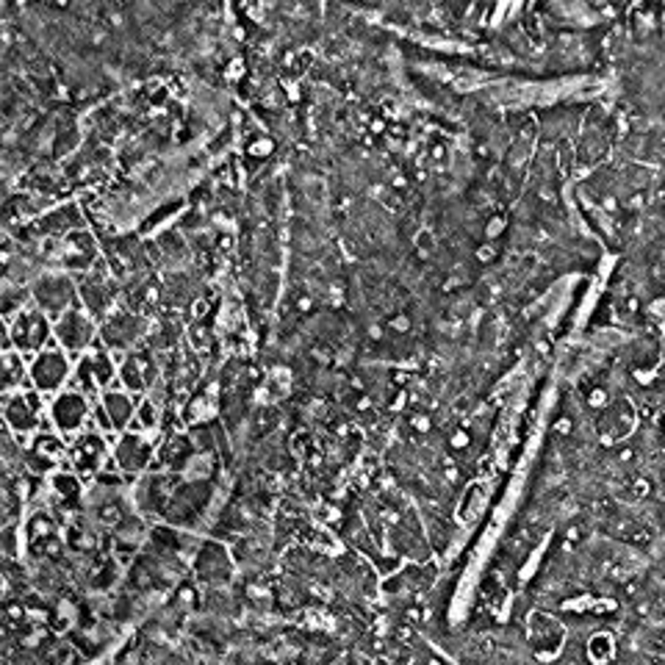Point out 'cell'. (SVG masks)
<instances>
[{"label": "cell", "instance_id": "cell-12", "mask_svg": "<svg viewBox=\"0 0 665 665\" xmlns=\"http://www.w3.org/2000/svg\"><path fill=\"white\" fill-rule=\"evenodd\" d=\"M100 405H103V410L108 413V419H111V424H114L117 433H122V430L128 427V422H134V416H136V402L131 399L128 388H125V391L106 388L103 396H100Z\"/></svg>", "mask_w": 665, "mask_h": 665}, {"label": "cell", "instance_id": "cell-7", "mask_svg": "<svg viewBox=\"0 0 665 665\" xmlns=\"http://www.w3.org/2000/svg\"><path fill=\"white\" fill-rule=\"evenodd\" d=\"M111 455H108V443L100 433H78L75 441L70 443V466L83 477H94L100 469H108Z\"/></svg>", "mask_w": 665, "mask_h": 665}, {"label": "cell", "instance_id": "cell-15", "mask_svg": "<svg viewBox=\"0 0 665 665\" xmlns=\"http://www.w3.org/2000/svg\"><path fill=\"white\" fill-rule=\"evenodd\" d=\"M227 571H230V563L224 557V549L220 543H206L203 555L197 557V574L203 580H220L222 574H227Z\"/></svg>", "mask_w": 665, "mask_h": 665}, {"label": "cell", "instance_id": "cell-9", "mask_svg": "<svg viewBox=\"0 0 665 665\" xmlns=\"http://www.w3.org/2000/svg\"><path fill=\"white\" fill-rule=\"evenodd\" d=\"M64 463H70V446L59 436L39 433L34 443H28V449H25V466L36 474H48Z\"/></svg>", "mask_w": 665, "mask_h": 665}, {"label": "cell", "instance_id": "cell-4", "mask_svg": "<svg viewBox=\"0 0 665 665\" xmlns=\"http://www.w3.org/2000/svg\"><path fill=\"white\" fill-rule=\"evenodd\" d=\"M92 413H94V408H92L89 394H83L78 388L59 391L50 402V422L62 436H78L86 427V422L92 419Z\"/></svg>", "mask_w": 665, "mask_h": 665}, {"label": "cell", "instance_id": "cell-11", "mask_svg": "<svg viewBox=\"0 0 665 665\" xmlns=\"http://www.w3.org/2000/svg\"><path fill=\"white\" fill-rule=\"evenodd\" d=\"M155 380V358L150 355L148 350L142 352H128L122 361H120V382L122 388L134 391V394H142L148 391Z\"/></svg>", "mask_w": 665, "mask_h": 665}, {"label": "cell", "instance_id": "cell-5", "mask_svg": "<svg viewBox=\"0 0 665 665\" xmlns=\"http://www.w3.org/2000/svg\"><path fill=\"white\" fill-rule=\"evenodd\" d=\"M56 341L59 347H64L70 355H83L94 338H97V327H94V319L89 313H83L78 305H73L70 310H64L62 316H56Z\"/></svg>", "mask_w": 665, "mask_h": 665}, {"label": "cell", "instance_id": "cell-3", "mask_svg": "<svg viewBox=\"0 0 665 665\" xmlns=\"http://www.w3.org/2000/svg\"><path fill=\"white\" fill-rule=\"evenodd\" d=\"M73 369L75 366L67 358V350L50 344L42 352H36L31 361V385L42 394H59L64 382H70Z\"/></svg>", "mask_w": 665, "mask_h": 665}, {"label": "cell", "instance_id": "cell-16", "mask_svg": "<svg viewBox=\"0 0 665 665\" xmlns=\"http://www.w3.org/2000/svg\"><path fill=\"white\" fill-rule=\"evenodd\" d=\"M50 485H53V494H56V499L62 505H73L75 499L80 496V480L75 474H67L64 469L50 474Z\"/></svg>", "mask_w": 665, "mask_h": 665}, {"label": "cell", "instance_id": "cell-14", "mask_svg": "<svg viewBox=\"0 0 665 665\" xmlns=\"http://www.w3.org/2000/svg\"><path fill=\"white\" fill-rule=\"evenodd\" d=\"M80 296H83V302H86V308H89L92 316H103L106 308L111 305V289H108L106 280H100V275H92V278L83 280Z\"/></svg>", "mask_w": 665, "mask_h": 665}, {"label": "cell", "instance_id": "cell-8", "mask_svg": "<svg viewBox=\"0 0 665 665\" xmlns=\"http://www.w3.org/2000/svg\"><path fill=\"white\" fill-rule=\"evenodd\" d=\"M34 299L42 310H48L53 319L62 316L64 310H70L75 305V289L73 280L62 272H48L42 278H36L34 283Z\"/></svg>", "mask_w": 665, "mask_h": 665}, {"label": "cell", "instance_id": "cell-17", "mask_svg": "<svg viewBox=\"0 0 665 665\" xmlns=\"http://www.w3.org/2000/svg\"><path fill=\"white\" fill-rule=\"evenodd\" d=\"M158 405H155V399H142L139 405H136V416H134V422H139V427L142 430H152V427H158Z\"/></svg>", "mask_w": 665, "mask_h": 665}, {"label": "cell", "instance_id": "cell-2", "mask_svg": "<svg viewBox=\"0 0 665 665\" xmlns=\"http://www.w3.org/2000/svg\"><path fill=\"white\" fill-rule=\"evenodd\" d=\"M3 413H6V424L11 433L17 436H28L36 433L42 419H45V399L42 391H11L3 396Z\"/></svg>", "mask_w": 665, "mask_h": 665}, {"label": "cell", "instance_id": "cell-10", "mask_svg": "<svg viewBox=\"0 0 665 665\" xmlns=\"http://www.w3.org/2000/svg\"><path fill=\"white\" fill-rule=\"evenodd\" d=\"M152 457H155V449H152V443H150L145 436H139V433H125V430H122L120 441L114 446V466H117V469H122V471H128V474H136V471L148 469Z\"/></svg>", "mask_w": 665, "mask_h": 665}, {"label": "cell", "instance_id": "cell-13", "mask_svg": "<svg viewBox=\"0 0 665 665\" xmlns=\"http://www.w3.org/2000/svg\"><path fill=\"white\" fill-rule=\"evenodd\" d=\"M25 382H31V366H25L22 352L17 347H8L3 352V391H20L25 388Z\"/></svg>", "mask_w": 665, "mask_h": 665}, {"label": "cell", "instance_id": "cell-1", "mask_svg": "<svg viewBox=\"0 0 665 665\" xmlns=\"http://www.w3.org/2000/svg\"><path fill=\"white\" fill-rule=\"evenodd\" d=\"M50 313L42 308H20L14 319H8V336H6V350L17 347L22 355H36L45 347H50V338L56 336Z\"/></svg>", "mask_w": 665, "mask_h": 665}, {"label": "cell", "instance_id": "cell-6", "mask_svg": "<svg viewBox=\"0 0 665 665\" xmlns=\"http://www.w3.org/2000/svg\"><path fill=\"white\" fill-rule=\"evenodd\" d=\"M145 333H148V319L134 310H122L103 322L100 341L114 352H131L136 347V341L145 338Z\"/></svg>", "mask_w": 665, "mask_h": 665}]
</instances>
